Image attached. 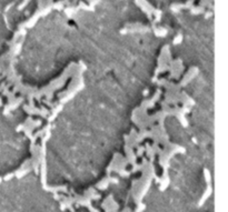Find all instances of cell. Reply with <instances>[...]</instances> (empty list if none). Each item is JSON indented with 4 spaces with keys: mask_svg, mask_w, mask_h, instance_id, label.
<instances>
[{
    "mask_svg": "<svg viewBox=\"0 0 228 212\" xmlns=\"http://www.w3.org/2000/svg\"><path fill=\"white\" fill-rule=\"evenodd\" d=\"M204 173H205V176H206V181H207V190L205 191V194L203 196V198L200 199V201H199V206H203L204 202L207 200V198L210 196V193H212V184H210V172L208 169H205L204 170Z\"/></svg>",
    "mask_w": 228,
    "mask_h": 212,
    "instance_id": "1",
    "label": "cell"
},
{
    "mask_svg": "<svg viewBox=\"0 0 228 212\" xmlns=\"http://www.w3.org/2000/svg\"><path fill=\"white\" fill-rule=\"evenodd\" d=\"M24 109H25L27 113L29 115H39V116H42L44 118L47 117L48 115V111L45 110V109H38V108H35V106H24Z\"/></svg>",
    "mask_w": 228,
    "mask_h": 212,
    "instance_id": "2",
    "label": "cell"
},
{
    "mask_svg": "<svg viewBox=\"0 0 228 212\" xmlns=\"http://www.w3.org/2000/svg\"><path fill=\"white\" fill-rule=\"evenodd\" d=\"M109 182L118 183V180H117V179H114V178H111V177H107V178H105L104 180H101V181L99 182V183H97L96 188L100 189V190H105V189H107V187H108Z\"/></svg>",
    "mask_w": 228,
    "mask_h": 212,
    "instance_id": "3",
    "label": "cell"
},
{
    "mask_svg": "<svg viewBox=\"0 0 228 212\" xmlns=\"http://www.w3.org/2000/svg\"><path fill=\"white\" fill-rule=\"evenodd\" d=\"M22 101H24V98H18V99H16L15 103H14V105H11V106L7 107V109H5V113H8V112L10 111V110H12V109L17 108V107H18V105H20Z\"/></svg>",
    "mask_w": 228,
    "mask_h": 212,
    "instance_id": "4",
    "label": "cell"
},
{
    "mask_svg": "<svg viewBox=\"0 0 228 212\" xmlns=\"http://www.w3.org/2000/svg\"><path fill=\"white\" fill-rule=\"evenodd\" d=\"M144 151H145V147H139L137 150V156H142Z\"/></svg>",
    "mask_w": 228,
    "mask_h": 212,
    "instance_id": "5",
    "label": "cell"
},
{
    "mask_svg": "<svg viewBox=\"0 0 228 212\" xmlns=\"http://www.w3.org/2000/svg\"><path fill=\"white\" fill-rule=\"evenodd\" d=\"M122 212H132V210H130L129 208H125V209H124Z\"/></svg>",
    "mask_w": 228,
    "mask_h": 212,
    "instance_id": "6",
    "label": "cell"
}]
</instances>
